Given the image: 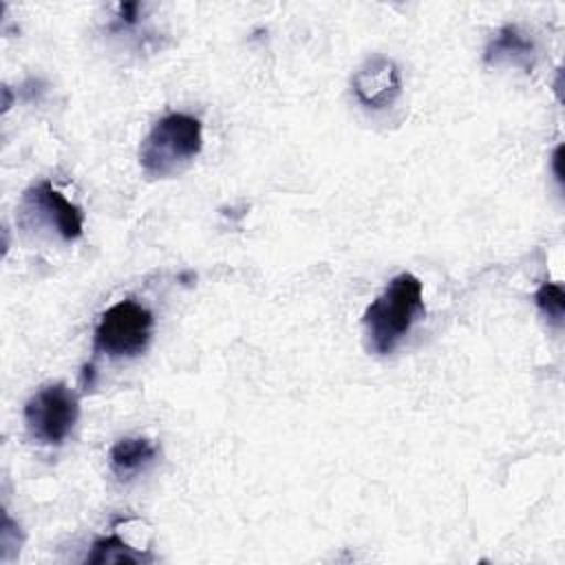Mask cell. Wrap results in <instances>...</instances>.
Wrapping results in <instances>:
<instances>
[{
    "label": "cell",
    "instance_id": "cell-6",
    "mask_svg": "<svg viewBox=\"0 0 565 565\" xmlns=\"http://www.w3.org/2000/svg\"><path fill=\"white\" fill-rule=\"evenodd\" d=\"M355 99L371 110H384L402 95L399 66L384 55L369 57L351 77Z\"/></svg>",
    "mask_w": 565,
    "mask_h": 565
},
{
    "label": "cell",
    "instance_id": "cell-10",
    "mask_svg": "<svg viewBox=\"0 0 565 565\" xmlns=\"http://www.w3.org/2000/svg\"><path fill=\"white\" fill-rule=\"evenodd\" d=\"M534 305L543 313V318L561 329L563 327V316H565V291L561 282H543L534 291Z\"/></svg>",
    "mask_w": 565,
    "mask_h": 565
},
{
    "label": "cell",
    "instance_id": "cell-3",
    "mask_svg": "<svg viewBox=\"0 0 565 565\" xmlns=\"http://www.w3.org/2000/svg\"><path fill=\"white\" fill-rule=\"evenodd\" d=\"M152 331V311L141 302L126 298L115 302L99 316L93 333V351L113 360L135 358L148 349Z\"/></svg>",
    "mask_w": 565,
    "mask_h": 565
},
{
    "label": "cell",
    "instance_id": "cell-5",
    "mask_svg": "<svg viewBox=\"0 0 565 565\" xmlns=\"http://www.w3.org/2000/svg\"><path fill=\"white\" fill-rule=\"evenodd\" d=\"M22 205L26 212L38 214L49 227H53L62 241L73 243L82 238L84 234L82 210L75 203H71L60 190H55L51 181L44 179L31 185L22 196Z\"/></svg>",
    "mask_w": 565,
    "mask_h": 565
},
{
    "label": "cell",
    "instance_id": "cell-1",
    "mask_svg": "<svg viewBox=\"0 0 565 565\" xmlns=\"http://www.w3.org/2000/svg\"><path fill=\"white\" fill-rule=\"evenodd\" d=\"M422 316H426L422 280L411 271L397 274L364 309L362 327L369 351L375 355L393 353Z\"/></svg>",
    "mask_w": 565,
    "mask_h": 565
},
{
    "label": "cell",
    "instance_id": "cell-8",
    "mask_svg": "<svg viewBox=\"0 0 565 565\" xmlns=\"http://www.w3.org/2000/svg\"><path fill=\"white\" fill-rule=\"evenodd\" d=\"M157 444L148 437H121L108 450V466L113 475L128 481L143 472L157 459Z\"/></svg>",
    "mask_w": 565,
    "mask_h": 565
},
{
    "label": "cell",
    "instance_id": "cell-9",
    "mask_svg": "<svg viewBox=\"0 0 565 565\" xmlns=\"http://www.w3.org/2000/svg\"><path fill=\"white\" fill-rule=\"evenodd\" d=\"M143 561H152V556L148 552H137L119 534L97 539L90 547V554L84 558V563H90V565H99V563H143Z\"/></svg>",
    "mask_w": 565,
    "mask_h": 565
},
{
    "label": "cell",
    "instance_id": "cell-4",
    "mask_svg": "<svg viewBox=\"0 0 565 565\" xmlns=\"http://www.w3.org/2000/svg\"><path fill=\"white\" fill-rule=\"evenodd\" d=\"M22 415L31 439L60 446L79 417V397L64 382L44 384L26 399Z\"/></svg>",
    "mask_w": 565,
    "mask_h": 565
},
{
    "label": "cell",
    "instance_id": "cell-7",
    "mask_svg": "<svg viewBox=\"0 0 565 565\" xmlns=\"http://www.w3.org/2000/svg\"><path fill=\"white\" fill-rule=\"evenodd\" d=\"M534 57H536L534 40L527 38L516 24L501 26L483 51V62L488 66L512 64V66L525 68L527 73L534 66Z\"/></svg>",
    "mask_w": 565,
    "mask_h": 565
},
{
    "label": "cell",
    "instance_id": "cell-2",
    "mask_svg": "<svg viewBox=\"0 0 565 565\" xmlns=\"http://www.w3.org/2000/svg\"><path fill=\"white\" fill-rule=\"evenodd\" d=\"M201 148V121L188 113H168L139 143V166L150 179H168L199 157Z\"/></svg>",
    "mask_w": 565,
    "mask_h": 565
},
{
    "label": "cell",
    "instance_id": "cell-11",
    "mask_svg": "<svg viewBox=\"0 0 565 565\" xmlns=\"http://www.w3.org/2000/svg\"><path fill=\"white\" fill-rule=\"evenodd\" d=\"M117 11L119 13H117V22L113 24V31L137 24V20H139V2H121L117 7Z\"/></svg>",
    "mask_w": 565,
    "mask_h": 565
}]
</instances>
